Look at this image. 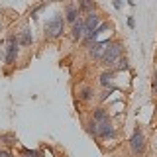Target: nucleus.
<instances>
[{
	"label": "nucleus",
	"instance_id": "obj_2",
	"mask_svg": "<svg viewBox=\"0 0 157 157\" xmlns=\"http://www.w3.org/2000/svg\"><path fill=\"white\" fill-rule=\"evenodd\" d=\"M63 26H65V20L61 14L51 16V20L45 22V37H57L63 33Z\"/></svg>",
	"mask_w": 157,
	"mask_h": 157
},
{
	"label": "nucleus",
	"instance_id": "obj_14",
	"mask_svg": "<svg viewBox=\"0 0 157 157\" xmlns=\"http://www.w3.org/2000/svg\"><path fill=\"white\" fill-rule=\"evenodd\" d=\"M81 8L82 10H90L92 8V2H90V0H82V2H81ZM81 8H78V10H81Z\"/></svg>",
	"mask_w": 157,
	"mask_h": 157
},
{
	"label": "nucleus",
	"instance_id": "obj_16",
	"mask_svg": "<svg viewBox=\"0 0 157 157\" xmlns=\"http://www.w3.org/2000/svg\"><path fill=\"white\" fill-rule=\"evenodd\" d=\"M88 98H90V90L85 88V90H82V100H88Z\"/></svg>",
	"mask_w": 157,
	"mask_h": 157
},
{
	"label": "nucleus",
	"instance_id": "obj_13",
	"mask_svg": "<svg viewBox=\"0 0 157 157\" xmlns=\"http://www.w3.org/2000/svg\"><path fill=\"white\" fill-rule=\"evenodd\" d=\"M22 155L24 157H41L39 151H32V149H22Z\"/></svg>",
	"mask_w": 157,
	"mask_h": 157
},
{
	"label": "nucleus",
	"instance_id": "obj_15",
	"mask_svg": "<svg viewBox=\"0 0 157 157\" xmlns=\"http://www.w3.org/2000/svg\"><path fill=\"white\" fill-rule=\"evenodd\" d=\"M118 65H116V69H128V61H126V59H118Z\"/></svg>",
	"mask_w": 157,
	"mask_h": 157
},
{
	"label": "nucleus",
	"instance_id": "obj_5",
	"mask_svg": "<svg viewBox=\"0 0 157 157\" xmlns=\"http://www.w3.org/2000/svg\"><path fill=\"white\" fill-rule=\"evenodd\" d=\"M82 24H85V36H86V33H90V32H94V29L98 28V26H100V16H98V14H94V12H90V14H88V16H86V20H85V22H82Z\"/></svg>",
	"mask_w": 157,
	"mask_h": 157
},
{
	"label": "nucleus",
	"instance_id": "obj_8",
	"mask_svg": "<svg viewBox=\"0 0 157 157\" xmlns=\"http://www.w3.org/2000/svg\"><path fill=\"white\" fill-rule=\"evenodd\" d=\"M73 39H82L85 37V24H82V20H77L75 24H73Z\"/></svg>",
	"mask_w": 157,
	"mask_h": 157
},
{
	"label": "nucleus",
	"instance_id": "obj_7",
	"mask_svg": "<svg viewBox=\"0 0 157 157\" xmlns=\"http://www.w3.org/2000/svg\"><path fill=\"white\" fill-rule=\"evenodd\" d=\"M16 55H18V39L12 36L8 39V47H6V63H14Z\"/></svg>",
	"mask_w": 157,
	"mask_h": 157
},
{
	"label": "nucleus",
	"instance_id": "obj_10",
	"mask_svg": "<svg viewBox=\"0 0 157 157\" xmlns=\"http://www.w3.org/2000/svg\"><path fill=\"white\" fill-rule=\"evenodd\" d=\"M78 12H81V10H78L77 6L69 4V6H67V20H69V22H73V24H75V22H77V16H78Z\"/></svg>",
	"mask_w": 157,
	"mask_h": 157
},
{
	"label": "nucleus",
	"instance_id": "obj_4",
	"mask_svg": "<svg viewBox=\"0 0 157 157\" xmlns=\"http://www.w3.org/2000/svg\"><path fill=\"white\" fill-rule=\"evenodd\" d=\"M130 147H132V151H134L136 155H140L141 151H144L145 141H144V134H141V130L134 132V136H132V140H130Z\"/></svg>",
	"mask_w": 157,
	"mask_h": 157
},
{
	"label": "nucleus",
	"instance_id": "obj_11",
	"mask_svg": "<svg viewBox=\"0 0 157 157\" xmlns=\"http://www.w3.org/2000/svg\"><path fill=\"white\" fill-rule=\"evenodd\" d=\"M112 78H114V75H112V73H102L100 82H102L104 86H108V85H112Z\"/></svg>",
	"mask_w": 157,
	"mask_h": 157
},
{
	"label": "nucleus",
	"instance_id": "obj_6",
	"mask_svg": "<svg viewBox=\"0 0 157 157\" xmlns=\"http://www.w3.org/2000/svg\"><path fill=\"white\" fill-rule=\"evenodd\" d=\"M108 43H110V41H94V43H90V45H88V53H90V57L100 59Z\"/></svg>",
	"mask_w": 157,
	"mask_h": 157
},
{
	"label": "nucleus",
	"instance_id": "obj_12",
	"mask_svg": "<svg viewBox=\"0 0 157 157\" xmlns=\"http://www.w3.org/2000/svg\"><path fill=\"white\" fill-rule=\"evenodd\" d=\"M108 120V116H106V112L102 110V108H98V110L94 112V122H104Z\"/></svg>",
	"mask_w": 157,
	"mask_h": 157
},
{
	"label": "nucleus",
	"instance_id": "obj_9",
	"mask_svg": "<svg viewBox=\"0 0 157 157\" xmlns=\"http://www.w3.org/2000/svg\"><path fill=\"white\" fill-rule=\"evenodd\" d=\"M18 43H22V45H29L32 43V32L26 28V29H22V33H20V37H18Z\"/></svg>",
	"mask_w": 157,
	"mask_h": 157
},
{
	"label": "nucleus",
	"instance_id": "obj_1",
	"mask_svg": "<svg viewBox=\"0 0 157 157\" xmlns=\"http://www.w3.org/2000/svg\"><path fill=\"white\" fill-rule=\"evenodd\" d=\"M122 51H124V45H122V43H118V41L108 43L104 53H102V57H100V61L104 63V65H116L118 59H122Z\"/></svg>",
	"mask_w": 157,
	"mask_h": 157
},
{
	"label": "nucleus",
	"instance_id": "obj_3",
	"mask_svg": "<svg viewBox=\"0 0 157 157\" xmlns=\"http://www.w3.org/2000/svg\"><path fill=\"white\" fill-rule=\"evenodd\" d=\"M90 132L98 137H108V136H114V128H112L110 120H104V122H92L90 124Z\"/></svg>",
	"mask_w": 157,
	"mask_h": 157
},
{
	"label": "nucleus",
	"instance_id": "obj_17",
	"mask_svg": "<svg viewBox=\"0 0 157 157\" xmlns=\"http://www.w3.org/2000/svg\"><path fill=\"white\" fill-rule=\"evenodd\" d=\"M0 157H10V153L8 151H0Z\"/></svg>",
	"mask_w": 157,
	"mask_h": 157
},
{
	"label": "nucleus",
	"instance_id": "obj_18",
	"mask_svg": "<svg viewBox=\"0 0 157 157\" xmlns=\"http://www.w3.org/2000/svg\"><path fill=\"white\" fill-rule=\"evenodd\" d=\"M153 86H155V90H157V75H155V81H153Z\"/></svg>",
	"mask_w": 157,
	"mask_h": 157
}]
</instances>
